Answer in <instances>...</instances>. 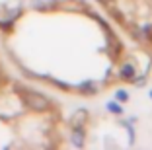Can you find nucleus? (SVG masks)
<instances>
[{
    "label": "nucleus",
    "mask_w": 152,
    "mask_h": 150,
    "mask_svg": "<svg viewBox=\"0 0 152 150\" xmlns=\"http://www.w3.org/2000/svg\"><path fill=\"white\" fill-rule=\"evenodd\" d=\"M20 96L23 97V102H26L27 105L37 109V111L47 107V100H45L43 96H39V94H35V92H20Z\"/></svg>",
    "instance_id": "nucleus-1"
}]
</instances>
